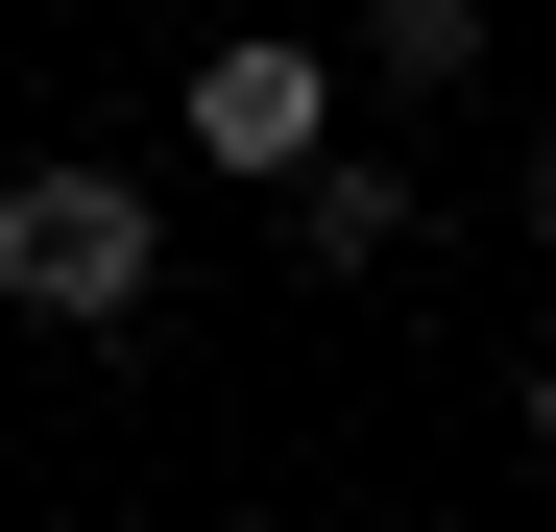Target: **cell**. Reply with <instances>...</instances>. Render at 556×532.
<instances>
[{
	"mask_svg": "<svg viewBox=\"0 0 556 532\" xmlns=\"http://www.w3.org/2000/svg\"><path fill=\"white\" fill-rule=\"evenodd\" d=\"M169 291V218L122 194V169H0V315H49V339H122Z\"/></svg>",
	"mask_w": 556,
	"mask_h": 532,
	"instance_id": "cell-1",
	"label": "cell"
},
{
	"mask_svg": "<svg viewBox=\"0 0 556 532\" xmlns=\"http://www.w3.org/2000/svg\"><path fill=\"white\" fill-rule=\"evenodd\" d=\"M194 145H218V169H266V194H291V169L339 145V49H194Z\"/></svg>",
	"mask_w": 556,
	"mask_h": 532,
	"instance_id": "cell-2",
	"label": "cell"
},
{
	"mask_svg": "<svg viewBox=\"0 0 556 532\" xmlns=\"http://www.w3.org/2000/svg\"><path fill=\"white\" fill-rule=\"evenodd\" d=\"M388 242H412V169H339V145H315V169H291V266H339V291H363Z\"/></svg>",
	"mask_w": 556,
	"mask_h": 532,
	"instance_id": "cell-3",
	"label": "cell"
},
{
	"mask_svg": "<svg viewBox=\"0 0 556 532\" xmlns=\"http://www.w3.org/2000/svg\"><path fill=\"white\" fill-rule=\"evenodd\" d=\"M532 460H556V364H532Z\"/></svg>",
	"mask_w": 556,
	"mask_h": 532,
	"instance_id": "cell-4",
	"label": "cell"
},
{
	"mask_svg": "<svg viewBox=\"0 0 556 532\" xmlns=\"http://www.w3.org/2000/svg\"><path fill=\"white\" fill-rule=\"evenodd\" d=\"M532 242H556V169H532Z\"/></svg>",
	"mask_w": 556,
	"mask_h": 532,
	"instance_id": "cell-5",
	"label": "cell"
},
{
	"mask_svg": "<svg viewBox=\"0 0 556 532\" xmlns=\"http://www.w3.org/2000/svg\"><path fill=\"white\" fill-rule=\"evenodd\" d=\"M363 532H412V508H363Z\"/></svg>",
	"mask_w": 556,
	"mask_h": 532,
	"instance_id": "cell-6",
	"label": "cell"
}]
</instances>
